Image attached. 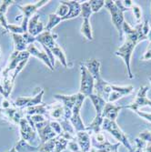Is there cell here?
<instances>
[{
	"instance_id": "obj_1",
	"label": "cell",
	"mask_w": 151,
	"mask_h": 152,
	"mask_svg": "<svg viewBox=\"0 0 151 152\" xmlns=\"http://www.w3.org/2000/svg\"><path fill=\"white\" fill-rule=\"evenodd\" d=\"M142 23L139 24L135 28L131 27L128 23L126 21L123 24V33L126 35V39L124 41L123 45L117 50L115 51V55L117 57H120L123 58L125 62V65L127 66V72L128 76L130 79L134 77L132 71H131V66H130V60H131V56L132 53L139 42L144 40H147V37L143 35L142 33Z\"/></svg>"
},
{
	"instance_id": "obj_2",
	"label": "cell",
	"mask_w": 151,
	"mask_h": 152,
	"mask_svg": "<svg viewBox=\"0 0 151 152\" xmlns=\"http://www.w3.org/2000/svg\"><path fill=\"white\" fill-rule=\"evenodd\" d=\"M83 65L88 68L89 73L92 75L95 80L94 93L99 96H107L111 93V84L105 81L100 75V62L98 59H89L83 63Z\"/></svg>"
},
{
	"instance_id": "obj_3",
	"label": "cell",
	"mask_w": 151,
	"mask_h": 152,
	"mask_svg": "<svg viewBox=\"0 0 151 152\" xmlns=\"http://www.w3.org/2000/svg\"><path fill=\"white\" fill-rule=\"evenodd\" d=\"M58 37L57 34H53L52 32L49 31H44L43 33H41L39 36L36 37V41L39 42L41 46L47 47L51 53L54 55L55 58H57L60 63L63 65L64 67H67V60L66 58V55L63 51V49L57 44L56 38Z\"/></svg>"
},
{
	"instance_id": "obj_4",
	"label": "cell",
	"mask_w": 151,
	"mask_h": 152,
	"mask_svg": "<svg viewBox=\"0 0 151 152\" xmlns=\"http://www.w3.org/2000/svg\"><path fill=\"white\" fill-rule=\"evenodd\" d=\"M80 74L81 80L79 93L84 95L87 98V96H89L90 95L94 94L95 80L92 75L88 70V68L83 65V63H80Z\"/></svg>"
},
{
	"instance_id": "obj_5",
	"label": "cell",
	"mask_w": 151,
	"mask_h": 152,
	"mask_svg": "<svg viewBox=\"0 0 151 152\" xmlns=\"http://www.w3.org/2000/svg\"><path fill=\"white\" fill-rule=\"evenodd\" d=\"M105 7L109 11L112 18V23L119 33V37L123 38V24H124V12L120 10L114 3V1H105Z\"/></svg>"
},
{
	"instance_id": "obj_6",
	"label": "cell",
	"mask_w": 151,
	"mask_h": 152,
	"mask_svg": "<svg viewBox=\"0 0 151 152\" xmlns=\"http://www.w3.org/2000/svg\"><path fill=\"white\" fill-rule=\"evenodd\" d=\"M81 96V93H77L71 96H66V95H60V94H56L54 95V98L59 100L64 107V120H70L71 116H72V110L77 100L79 99Z\"/></svg>"
},
{
	"instance_id": "obj_7",
	"label": "cell",
	"mask_w": 151,
	"mask_h": 152,
	"mask_svg": "<svg viewBox=\"0 0 151 152\" xmlns=\"http://www.w3.org/2000/svg\"><path fill=\"white\" fill-rule=\"evenodd\" d=\"M102 129L110 132L119 141V143L121 142V143L124 144L129 149V151L133 150V148H132V147H131V145L128 140V137H127V135L119 129V127L117 125L116 121H111V120H108L107 118H104L103 124H102Z\"/></svg>"
},
{
	"instance_id": "obj_8",
	"label": "cell",
	"mask_w": 151,
	"mask_h": 152,
	"mask_svg": "<svg viewBox=\"0 0 151 152\" xmlns=\"http://www.w3.org/2000/svg\"><path fill=\"white\" fill-rule=\"evenodd\" d=\"M49 1H38L35 4H28V5H25V6H18V8L23 12V21L21 23V27L24 31V33L27 32V26H28V22L30 18L36 14V11L44 5L47 4Z\"/></svg>"
},
{
	"instance_id": "obj_9",
	"label": "cell",
	"mask_w": 151,
	"mask_h": 152,
	"mask_svg": "<svg viewBox=\"0 0 151 152\" xmlns=\"http://www.w3.org/2000/svg\"><path fill=\"white\" fill-rule=\"evenodd\" d=\"M44 89L37 88V92L33 96H28V98H24V96H19L14 102L15 106L20 109H25L30 107L37 106L42 104V99L44 96Z\"/></svg>"
},
{
	"instance_id": "obj_10",
	"label": "cell",
	"mask_w": 151,
	"mask_h": 152,
	"mask_svg": "<svg viewBox=\"0 0 151 152\" xmlns=\"http://www.w3.org/2000/svg\"><path fill=\"white\" fill-rule=\"evenodd\" d=\"M68 145V140L60 135L39 146V151L43 152H62Z\"/></svg>"
},
{
	"instance_id": "obj_11",
	"label": "cell",
	"mask_w": 151,
	"mask_h": 152,
	"mask_svg": "<svg viewBox=\"0 0 151 152\" xmlns=\"http://www.w3.org/2000/svg\"><path fill=\"white\" fill-rule=\"evenodd\" d=\"M85 99H86V96L81 94L79 99L77 100V102L76 103V105L73 107L72 116H71V118L69 120L77 132L86 130V127H85L84 123H83V121H82L81 117H80V109L82 107V105H83Z\"/></svg>"
},
{
	"instance_id": "obj_12",
	"label": "cell",
	"mask_w": 151,
	"mask_h": 152,
	"mask_svg": "<svg viewBox=\"0 0 151 152\" xmlns=\"http://www.w3.org/2000/svg\"><path fill=\"white\" fill-rule=\"evenodd\" d=\"M35 129L38 133V136L41 141H42V144L47 142L48 140L54 139V137H56L58 136L56 132L50 127V119H47L43 122L36 124Z\"/></svg>"
},
{
	"instance_id": "obj_13",
	"label": "cell",
	"mask_w": 151,
	"mask_h": 152,
	"mask_svg": "<svg viewBox=\"0 0 151 152\" xmlns=\"http://www.w3.org/2000/svg\"><path fill=\"white\" fill-rule=\"evenodd\" d=\"M29 57H30V55L27 51H23V52L14 51L9 58V61H8L7 66L2 71V75H7L10 72L14 71L20 62H22L24 60H28Z\"/></svg>"
},
{
	"instance_id": "obj_14",
	"label": "cell",
	"mask_w": 151,
	"mask_h": 152,
	"mask_svg": "<svg viewBox=\"0 0 151 152\" xmlns=\"http://www.w3.org/2000/svg\"><path fill=\"white\" fill-rule=\"evenodd\" d=\"M147 92V86H142L140 87L138 94L136 96V99L134 100L133 103H131L130 105H128V106H123L122 107L123 108H129L133 111L136 109H139L141 107H144V106H149L151 107V100L148 99L147 96H146V94Z\"/></svg>"
},
{
	"instance_id": "obj_15",
	"label": "cell",
	"mask_w": 151,
	"mask_h": 152,
	"mask_svg": "<svg viewBox=\"0 0 151 152\" xmlns=\"http://www.w3.org/2000/svg\"><path fill=\"white\" fill-rule=\"evenodd\" d=\"M0 113L2 114L3 118L7 119L9 122L15 124V125H19L20 120L25 117L23 110L17 107L14 104V106L7 107V108H1L0 107Z\"/></svg>"
},
{
	"instance_id": "obj_16",
	"label": "cell",
	"mask_w": 151,
	"mask_h": 152,
	"mask_svg": "<svg viewBox=\"0 0 151 152\" xmlns=\"http://www.w3.org/2000/svg\"><path fill=\"white\" fill-rule=\"evenodd\" d=\"M19 127H20V135H21V140L28 142L29 144L34 141L36 137V131L35 129L32 128V126L27 121L26 117H24L20 122H19Z\"/></svg>"
},
{
	"instance_id": "obj_17",
	"label": "cell",
	"mask_w": 151,
	"mask_h": 152,
	"mask_svg": "<svg viewBox=\"0 0 151 152\" xmlns=\"http://www.w3.org/2000/svg\"><path fill=\"white\" fill-rule=\"evenodd\" d=\"M133 90H134V88L131 85L126 86V87H119V86L111 84V93L109 94L107 98V102L114 103L119 99L123 98L124 96H127L132 93Z\"/></svg>"
},
{
	"instance_id": "obj_18",
	"label": "cell",
	"mask_w": 151,
	"mask_h": 152,
	"mask_svg": "<svg viewBox=\"0 0 151 152\" xmlns=\"http://www.w3.org/2000/svg\"><path fill=\"white\" fill-rule=\"evenodd\" d=\"M39 14H35V15L30 18L27 26V32L31 36L36 37L41 33H43L45 30V26L42 22L39 21Z\"/></svg>"
},
{
	"instance_id": "obj_19",
	"label": "cell",
	"mask_w": 151,
	"mask_h": 152,
	"mask_svg": "<svg viewBox=\"0 0 151 152\" xmlns=\"http://www.w3.org/2000/svg\"><path fill=\"white\" fill-rule=\"evenodd\" d=\"M26 51L29 53L30 56L36 57V58H39L42 62H44V64L49 68V69H50L51 71L54 70V68H55V67H53V66H52V64H51V62H50V59H49L48 56L47 55V53L45 52V50H44V51H41V50H39V49L35 46V44H30L28 47H27Z\"/></svg>"
},
{
	"instance_id": "obj_20",
	"label": "cell",
	"mask_w": 151,
	"mask_h": 152,
	"mask_svg": "<svg viewBox=\"0 0 151 152\" xmlns=\"http://www.w3.org/2000/svg\"><path fill=\"white\" fill-rule=\"evenodd\" d=\"M15 79H13L10 75H1V81H0V93L4 96V99H9V96L12 92Z\"/></svg>"
},
{
	"instance_id": "obj_21",
	"label": "cell",
	"mask_w": 151,
	"mask_h": 152,
	"mask_svg": "<svg viewBox=\"0 0 151 152\" xmlns=\"http://www.w3.org/2000/svg\"><path fill=\"white\" fill-rule=\"evenodd\" d=\"M50 109V104H40L37 106L30 107L25 109H22L24 115L27 116H34V115H42V116H47Z\"/></svg>"
},
{
	"instance_id": "obj_22",
	"label": "cell",
	"mask_w": 151,
	"mask_h": 152,
	"mask_svg": "<svg viewBox=\"0 0 151 152\" xmlns=\"http://www.w3.org/2000/svg\"><path fill=\"white\" fill-rule=\"evenodd\" d=\"M60 3H63L66 5L69 8L68 10L67 15L62 18L63 21L68 20V19H72L74 18H77L80 16L81 13V3L79 1H60Z\"/></svg>"
},
{
	"instance_id": "obj_23",
	"label": "cell",
	"mask_w": 151,
	"mask_h": 152,
	"mask_svg": "<svg viewBox=\"0 0 151 152\" xmlns=\"http://www.w3.org/2000/svg\"><path fill=\"white\" fill-rule=\"evenodd\" d=\"M122 108V106H116L113 103L107 102L102 112V118L111 121H116L119 110H121Z\"/></svg>"
},
{
	"instance_id": "obj_24",
	"label": "cell",
	"mask_w": 151,
	"mask_h": 152,
	"mask_svg": "<svg viewBox=\"0 0 151 152\" xmlns=\"http://www.w3.org/2000/svg\"><path fill=\"white\" fill-rule=\"evenodd\" d=\"M76 140H77V144L80 148V149L83 152H88L90 151V135L85 130V131H79L76 134Z\"/></svg>"
},
{
	"instance_id": "obj_25",
	"label": "cell",
	"mask_w": 151,
	"mask_h": 152,
	"mask_svg": "<svg viewBox=\"0 0 151 152\" xmlns=\"http://www.w3.org/2000/svg\"><path fill=\"white\" fill-rule=\"evenodd\" d=\"M88 98L91 99L92 101V104L96 109V115L97 116H102V112H103V109L107 104V101L105 100L104 98L102 96H98L97 94H92L90 95Z\"/></svg>"
},
{
	"instance_id": "obj_26",
	"label": "cell",
	"mask_w": 151,
	"mask_h": 152,
	"mask_svg": "<svg viewBox=\"0 0 151 152\" xmlns=\"http://www.w3.org/2000/svg\"><path fill=\"white\" fill-rule=\"evenodd\" d=\"M15 1L13 0H5V1H2L1 4H0V24L5 28V30L7 32H9L8 30V23L7 21L6 18V14L7 12V8L9 6H11Z\"/></svg>"
},
{
	"instance_id": "obj_27",
	"label": "cell",
	"mask_w": 151,
	"mask_h": 152,
	"mask_svg": "<svg viewBox=\"0 0 151 152\" xmlns=\"http://www.w3.org/2000/svg\"><path fill=\"white\" fill-rule=\"evenodd\" d=\"M103 118L102 116H97L96 115L94 120L91 122V124H89L88 127H86V131L91 135V134H95L97 135L98 133H100V130L102 129V124H103Z\"/></svg>"
},
{
	"instance_id": "obj_28",
	"label": "cell",
	"mask_w": 151,
	"mask_h": 152,
	"mask_svg": "<svg viewBox=\"0 0 151 152\" xmlns=\"http://www.w3.org/2000/svg\"><path fill=\"white\" fill-rule=\"evenodd\" d=\"M11 36L14 40V44H15V49H14V51H18V52L26 51V48L29 45L27 44L24 36L18 34H11Z\"/></svg>"
},
{
	"instance_id": "obj_29",
	"label": "cell",
	"mask_w": 151,
	"mask_h": 152,
	"mask_svg": "<svg viewBox=\"0 0 151 152\" xmlns=\"http://www.w3.org/2000/svg\"><path fill=\"white\" fill-rule=\"evenodd\" d=\"M48 117L52 118V119H61L64 118V107L61 102L50 104Z\"/></svg>"
},
{
	"instance_id": "obj_30",
	"label": "cell",
	"mask_w": 151,
	"mask_h": 152,
	"mask_svg": "<svg viewBox=\"0 0 151 152\" xmlns=\"http://www.w3.org/2000/svg\"><path fill=\"white\" fill-rule=\"evenodd\" d=\"M16 149L18 152H39V146L38 147H33L28 142H26L23 140H20L18 144L16 145Z\"/></svg>"
},
{
	"instance_id": "obj_31",
	"label": "cell",
	"mask_w": 151,
	"mask_h": 152,
	"mask_svg": "<svg viewBox=\"0 0 151 152\" xmlns=\"http://www.w3.org/2000/svg\"><path fill=\"white\" fill-rule=\"evenodd\" d=\"M80 32L88 40H89V41L93 40V32H92V27H91L89 19H87V18L83 19V22H82V25H81Z\"/></svg>"
},
{
	"instance_id": "obj_32",
	"label": "cell",
	"mask_w": 151,
	"mask_h": 152,
	"mask_svg": "<svg viewBox=\"0 0 151 152\" xmlns=\"http://www.w3.org/2000/svg\"><path fill=\"white\" fill-rule=\"evenodd\" d=\"M62 18L57 16L55 13H52L48 16V22L47 24V26H45V30L46 31H49L51 32V30L54 28L55 26H57L60 22H62Z\"/></svg>"
},
{
	"instance_id": "obj_33",
	"label": "cell",
	"mask_w": 151,
	"mask_h": 152,
	"mask_svg": "<svg viewBox=\"0 0 151 152\" xmlns=\"http://www.w3.org/2000/svg\"><path fill=\"white\" fill-rule=\"evenodd\" d=\"M92 9L90 7L89 1H86L84 3H81V13L80 16L83 18V19H89L90 16L92 15Z\"/></svg>"
},
{
	"instance_id": "obj_34",
	"label": "cell",
	"mask_w": 151,
	"mask_h": 152,
	"mask_svg": "<svg viewBox=\"0 0 151 152\" xmlns=\"http://www.w3.org/2000/svg\"><path fill=\"white\" fill-rule=\"evenodd\" d=\"M89 3H90V7H91V9H92L93 13L98 12L103 7H105V1H102V0H99V1L91 0V1H89Z\"/></svg>"
},
{
	"instance_id": "obj_35",
	"label": "cell",
	"mask_w": 151,
	"mask_h": 152,
	"mask_svg": "<svg viewBox=\"0 0 151 152\" xmlns=\"http://www.w3.org/2000/svg\"><path fill=\"white\" fill-rule=\"evenodd\" d=\"M68 10H69V8H68V7L63 3H60L59 7H58L57 11L55 12V14H56L57 16L60 17V18H65L66 15H67V13H68Z\"/></svg>"
},
{
	"instance_id": "obj_36",
	"label": "cell",
	"mask_w": 151,
	"mask_h": 152,
	"mask_svg": "<svg viewBox=\"0 0 151 152\" xmlns=\"http://www.w3.org/2000/svg\"><path fill=\"white\" fill-rule=\"evenodd\" d=\"M133 13H134V16H135V18H136V21L138 22L139 24H140V21H141V16H142V13H141V8L139 6L136 5V4H133L132 7H131Z\"/></svg>"
},
{
	"instance_id": "obj_37",
	"label": "cell",
	"mask_w": 151,
	"mask_h": 152,
	"mask_svg": "<svg viewBox=\"0 0 151 152\" xmlns=\"http://www.w3.org/2000/svg\"><path fill=\"white\" fill-rule=\"evenodd\" d=\"M50 127L52 128V129L56 132V134L58 136L60 135L63 131H62V128H61V125L60 123H58V121L56 120H50Z\"/></svg>"
},
{
	"instance_id": "obj_38",
	"label": "cell",
	"mask_w": 151,
	"mask_h": 152,
	"mask_svg": "<svg viewBox=\"0 0 151 152\" xmlns=\"http://www.w3.org/2000/svg\"><path fill=\"white\" fill-rule=\"evenodd\" d=\"M139 139L144 140L145 142H148L150 143L151 142V131H144L142 132L141 134H139Z\"/></svg>"
},
{
	"instance_id": "obj_39",
	"label": "cell",
	"mask_w": 151,
	"mask_h": 152,
	"mask_svg": "<svg viewBox=\"0 0 151 152\" xmlns=\"http://www.w3.org/2000/svg\"><path fill=\"white\" fill-rule=\"evenodd\" d=\"M134 112L138 114L139 117H141V118H145V119L148 120L149 122H151V113H146V112L140 111L139 109H136V110H135Z\"/></svg>"
},
{
	"instance_id": "obj_40",
	"label": "cell",
	"mask_w": 151,
	"mask_h": 152,
	"mask_svg": "<svg viewBox=\"0 0 151 152\" xmlns=\"http://www.w3.org/2000/svg\"><path fill=\"white\" fill-rule=\"evenodd\" d=\"M142 60H151V41L148 44V47L147 48V51L145 52V54L142 57Z\"/></svg>"
},
{
	"instance_id": "obj_41",
	"label": "cell",
	"mask_w": 151,
	"mask_h": 152,
	"mask_svg": "<svg viewBox=\"0 0 151 152\" xmlns=\"http://www.w3.org/2000/svg\"><path fill=\"white\" fill-rule=\"evenodd\" d=\"M148 32H149V24H148L147 20H146L145 23L142 25V33H143L144 36L147 37V34H148Z\"/></svg>"
},
{
	"instance_id": "obj_42",
	"label": "cell",
	"mask_w": 151,
	"mask_h": 152,
	"mask_svg": "<svg viewBox=\"0 0 151 152\" xmlns=\"http://www.w3.org/2000/svg\"><path fill=\"white\" fill-rule=\"evenodd\" d=\"M147 37V39L149 40V42H150V41H151V24H149V32H148Z\"/></svg>"
},
{
	"instance_id": "obj_43",
	"label": "cell",
	"mask_w": 151,
	"mask_h": 152,
	"mask_svg": "<svg viewBox=\"0 0 151 152\" xmlns=\"http://www.w3.org/2000/svg\"><path fill=\"white\" fill-rule=\"evenodd\" d=\"M8 152H18V150L16 149V147H14V148H12Z\"/></svg>"
},
{
	"instance_id": "obj_44",
	"label": "cell",
	"mask_w": 151,
	"mask_h": 152,
	"mask_svg": "<svg viewBox=\"0 0 151 152\" xmlns=\"http://www.w3.org/2000/svg\"><path fill=\"white\" fill-rule=\"evenodd\" d=\"M90 152H97V149H96V148H91Z\"/></svg>"
},
{
	"instance_id": "obj_45",
	"label": "cell",
	"mask_w": 151,
	"mask_h": 152,
	"mask_svg": "<svg viewBox=\"0 0 151 152\" xmlns=\"http://www.w3.org/2000/svg\"><path fill=\"white\" fill-rule=\"evenodd\" d=\"M148 80H149V82H150V84H151V77H148Z\"/></svg>"
},
{
	"instance_id": "obj_46",
	"label": "cell",
	"mask_w": 151,
	"mask_h": 152,
	"mask_svg": "<svg viewBox=\"0 0 151 152\" xmlns=\"http://www.w3.org/2000/svg\"><path fill=\"white\" fill-rule=\"evenodd\" d=\"M0 81H1V75H0Z\"/></svg>"
},
{
	"instance_id": "obj_47",
	"label": "cell",
	"mask_w": 151,
	"mask_h": 152,
	"mask_svg": "<svg viewBox=\"0 0 151 152\" xmlns=\"http://www.w3.org/2000/svg\"><path fill=\"white\" fill-rule=\"evenodd\" d=\"M0 51H1V48H0ZM0 56H1V53H0Z\"/></svg>"
},
{
	"instance_id": "obj_48",
	"label": "cell",
	"mask_w": 151,
	"mask_h": 152,
	"mask_svg": "<svg viewBox=\"0 0 151 152\" xmlns=\"http://www.w3.org/2000/svg\"><path fill=\"white\" fill-rule=\"evenodd\" d=\"M39 152H43V151H39Z\"/></svg>"
}]
</instances>
